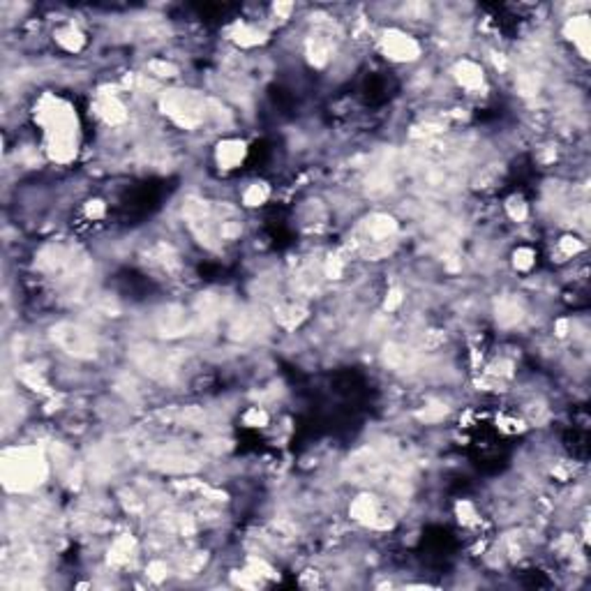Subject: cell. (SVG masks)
Instances as JSON below:
<instances>
[{
    "instance_id": "6da1fadb",
    "label": "cell",
    "mask_w": 591,
    "mask_h": 591,
    "mask_svg": "<svg viewBox=\"0 0 591 591\" xmlns=\"http://www.w3.org/2000/svg\"><path fill=\"white\" fill-rule=\"evenodd\" d=\"M381 47L384 51L391 58L395 60H413V58H418L420 54V47H418V42L409 38V35H404L400 30H388L384 35V40H381Z\"/></svg>"
},
{
    "instance_id": "7a4b0ae2",
    "label": "cell",
    "mask_w": 591,
    "mask_h": 591,
    "mask_svg": "<svg viewBox=\"0 0 591 591\" xmlns=\"http://www.w3.org/2000/svg\"><path fill=\"white\" fill-rule=\"evenodd\" d=\"M455 79L460 81V86L474 91V88H478L483 84V69L476 63H471V60H462L455 67Z\"/></svg>"
},
{
    "instance_id": "3957f363",
    "label": "cell",
    "mask_w": 591,
    "mask_h": 591,
    "mask_svg": "<svg viewBox=\"0 0 591 591\" xmlns=\"http://www.w3.org/2000/svg\"><path fill=\"white\" fill-rule=\"evenodd\" d=\"M245 155V148L241 141H224L222 146L217 148V162L224 169H234L236 164H241Z\"/></svg>"
}]
</instances>
